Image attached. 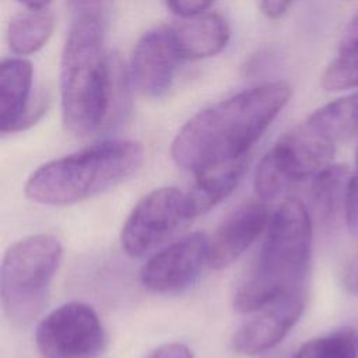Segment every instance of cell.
<instances>
[{"label":"cell","mask_w":358,"mask_h":358,"mask_svg":"<svg viewBox=\"0 0 358 358\" xmlns=\"http://www.w3.org/2000/svg\"><path fill=\"white\" fill-rule=\"evenodd\" d=\"M291 87L267 83L220 101L189 119L171 145L173 162L194 175L249 158L248 152L288 103Z\"/></svg>","instance_id":"obj_1"},{"label":"cell","mask_w":358,"mask_h":358,"mask_svg":"<svg viewBox=\"0 0 358 358\" xmlns=\"http://www.w3.org/2000/svg\"><path fill=\"white\" fill-rule=\"evenodd\" d=\"M113 55L103 46V20L77 17L60 62V99L64 129L88 138L120 123L113 101Z\"/></svg>","instance_id":"obj_2"},{"label":"cell","mask_w":358,"mask_h":358,"mask_svg":"<svg viewBox=\"0 0 358 358\" xmlns=\"http://www.w3.org/2000/svg\"><path fill=\"white\" fill-rule=\"evenodd\" d=\"M312 248V222L305 204L284 200L271 215L250 270L234 294V308L250 313L294 294L305 292Z\"/></svg>","instance_id":"obj_3"},{"label":"cell","mask_w":358,"mask_h":358,"mask_svg":"<svg viewBox=\"0 0 358 358\" xmlns=\"http://www.w3.org/2000/svg\"><path fill=\"white\" fill-rule=\"evenodd\" d=\"M144 159V148L131 140H108L39 166L25 183L29 200L67 206L108 192L131 178Z\"/></svg>","instance_id":"obj_4"},{"label":"cell","mask_w":358,"mask_h":358,"mask_svg":"<svg viewBox=\"0 0 358 358\" xmlns=\"http://www.w3.org/2000/svg\"><path fill=\"white\" fill-rule=\"evenodd\" d=\"M62 257L63 246L50 234L31 235L7 249L0 295L4 315L13 326L24 329L42 313Z\"/></svg>","instance_id":"obj_5"},{"label":"cell","mask_w":358,"mask_h":358,"mask_svg":"<svg viewBox=\"0 0 358 358\" xmlns=\"http://www.w3.org/2000/svg\"><path fill=\"white\" fill-rule=\"evenodd\" d=\"M337 143L308 117L281 136L260 159L255 173V190L263 201L280 196L288 186L315 176L334 157Z\"/></svg>","instance_id":"obj_6"},{"label":"cell","mask_w":358,"mask_h":358,"mask_svg":"<svg viewBox=\"0 0 358 358\" xmlns=\"http://www.w3.org/2000/svg\"><path fill=\"white\" fill-rule=\"evenodd\" d=\"M35 341L43 358H95L103 348L105 331L92 306L73 301L39 322Z\"/></svg>","instance_id":"obj_7"},{"label":"cell","mask_w":358,"mask_h":358,"mask_svg":"<svg viewBox=\"0 0 358 358\" xmlns=\"http://www.w3.org/2000/svg\"><path fill=\"white\" fill-rule=\"evenodd\" d=\"M190 218L186 192L176 187L155 189L134 206L124 221L122 248L133 257L144 256Z\"/></svg>","instance_id":"obj_8"},{"label":"cell","mask_w":358,"mask_h":358,"mask_svg":"<svg viewBox=\"0 0 358 358\" xmlns=\"http://www.w3.org/2000/svg\"><path fill=\"white\" fill-rule=\"evenodd\" d=\"M208 259V238L193 232L152 255L140 271L141 284L154 292H176L189 287Z\"/></svg>","instance_id":"obj_9"},{"label":"cell","mask_w":358,"mask_h":358,"mask_svg":"<svg viewBox=\"0 0 358 358\" xmlns=\"http://www.w3.org/2000/svg\"><path fill=\"white\" fill-rule=\"evenodd\" d=\"M182 60L168 25L148 31L133 49L130 83L145 96H161L171 88Z\"/></svg>","instance_id":"obj_10"},{"label":"cell","mask_w":358,"mask_h":358,"mask_svg":"<svg viewBox=\"0 0 358 358\" xmlns=\"http://www.w3.org/2000/svg\"><path fill=\"white\" fill-rule=\"evenodd\" d=\"M305 292L275 301L245 322L232 337V348L242 355H257L277 345L302 315Z\"/></svg>","instance_id":"obj_11"},{"label":"cell","mask_w":358,"mask_h":358,"mask_svg":"<svg viewBox=\"0 0 358 358\" xmlns=\"http://www.w3.org/2000/svg\"><path fill=\"white\" fill-rule=\"evenodd\" d=\"M268 221L264 203L249 201L235 208L208 239L207 264L214 270L231 266L255 242Z\"/></svg>","instance_id":"obj_12"},{"label":"cell","mask_w":358,"mask_h":358,"mask_svg":"<svg viewBox=\"0 0 358 358\" xmlns=\"http://www.w3.org/2000/svg\"><path fill=\"white\" fill-rule=\"evenodd\" d=\"M32 64L25 59H6L0 64V129L14 133L29 127L39 115L29 108Z\"/></svg>","instance_id":"obj_13"},{"label":"cell","mask_w":358,"mask_h":358,"mask_svg":"<svg viewBox=\"0 0 358 358\" xmlns=\"http://www.w3.org/2000/svg\"><path fill=\"white\" fill-rule=\"evenodd\" d=\"M168 27L183 60H197L220 53L231 35L228 22L218 14L189 17Z\"/></svg>","instance_id":"obj_14"},{"label":"cell","mask_w":358,"mask_h":358,"mask_svg":"<svg viewBox=\"0 0 358 358\" xmlns=\"http://www.w3.org/2000/svg\"><path fill=\"white\" fill-rule=\"evenodd\" d=\"M249 158L224 164L196 175L194 185L186 192L190 217L201 215L221 203L238 186Z\"/></svg>","instance_id":"obj_15"},{"label":"cell","mask_w":358,"mask_h":358,"mask_svg":"<svg viewBox=\"0 0 358 358\" xmlns=\"http://www.w3.org/2000/svg\"><path fill=\"white\" fill-rule=\"evenodd\" d=\"M351 172L345 165H327L313 176L310 185V203L322 222H333L340 213L344 214L347 187Z\"/></svg>","instance_id":"obj_16"},{"label":"cell","mask_w":358,"mask_h":358,"mask_svg":"<svg viewBox=\"0 0 358 358\" xmlns=\"http://www.w3.org/2000/svg\"><path fill=\"white\" fill-rule=\"evenodd\" d=\"M55 18L48 10H27L14 15L7 28V42L13 53L27 56L38 52L50 38Z\"/></svg>","instance_id":"obj_17"},{"label":"cell","mask_w":358,"mask_h":358,"mask_svg":"<svg viewBox=\"0 0 358 358\" xmlns=\"http://www.w3.org/2000/svg\"><path fill=\"white\" fill-rule=\"evenodd\" d=\"M334 143L358 136V92L323 105L308 116Z\"/></svg>","instance_id":"obj_18"},{"label":"cell","mask_w":358,"mask_h":358,"mask_svg":"<svg viewBox=\"0 0 358 358\" xmlns=\"http://www.w3.org/2000/svg\"><path fill=\"white\" fill-rule=\"evenodd\" d=\"M326 91H343L358 87V27L343 42L338 55L322 76Z\"/></svg>","instance_id":"obj_19"},{"label":"cell","mask_w":358,"mask_h":358,"mask_svg":"<svg viewBox=\"0 0 358 358\" xmlns=\"http://www.w3.org/2000/svg\"><path fill=\"white\" fill-rule=\"evenodd\" d=\"M292 358H358V330L347 327L312 338Z\"/></svg>","instance_id":"obj_20"},{"label":"cell","mask_w":358,"mask_h":358,"mask_svg":"<svg viewBox=\"0 0 358 358\" xmlns=\"http://www.w3.org/2000/svg\"><path fill=\"white\" fill-rule=\"evenodd\" d=\"M344 218L350 232L355 239H358V150H357V169L351 173L348 187H347Z\"/></svg>","instance_id":"obj_21"},{"label":"cell","mask_w":358,"mask_h":358,"mask_svg":"<svg viewBox=\"0 0 358 358\" xmlns=\"http://www.w3.org/2000/svg\"><path fill=\"white\" fill-rule=\"evenodd\" d=\"M341 282L348 294L358 296V239L357 248L351 252L343 266Z\"/></svg>","instance_id":"obj_22"},{"label":"cell","mask_w":358,"mask_h":358,"mask_svg":"<svg viewBox=\"0 0 358 358\" xmlns=\"http://www.w3.org/2000/svg\"><path fill=\"white\" fill-rule=\"evenodd\" d=\"M214 0H166L172 13L182 18L196 17L204 13Z\"/></svg>","instance_id":"obj_23"},{"label":"cell","mask_w":358,"mask_h":358,"mask_svg":"<svg viewBox=\"0 0 358 358\" xmlns=\"http://www.w3.org/2000/svg\"><path fill=\"white\" fill-rule=\"evenodd\" d=\"M110 3L112 0H70V6L74 11L76 18L90 15L103 20Z\"/></svg>","instance_id":"obj_24"},{"label":"cell","mask_w":358,"mask_h":358,"mask_svg":"<svg viewBox=\"0 0 358 358\" xmlns=\"http://www.w3.org/2000/svg\"><path fill=\"white\" fill-rule=\"evenodd\" d=\"M147 358H193V354L182 343H166L157 347Z\"/></svg>","instance_id":"obj_25"},{"label":"cell","mask_w":358,"mask_h":358,"mask_svg":"<svg viewBox=\"0 0 358 358\" xmlns=\"http://www.w3.org/2000/svg\"><path fill=\"white\" fill-rule=\"evenodd\" d=\"M294 0H260V11L267 18H278L281 17L292 4Z\"/></svg>","instance_id":"obj_26"},{"label":"cell","mask_w":358,"mask_h":358,"mask_svg":"<svg viewBox=\"0 0 358 358\" xmlns=\"http://www.w3.org/2000/svg\"><path fill=\"white\" fill-rule=\"evenodd\" d=\"M28 10H45L50 0H18Z\"/></svg>","instance_id":"obj_27"}]
</instances>
